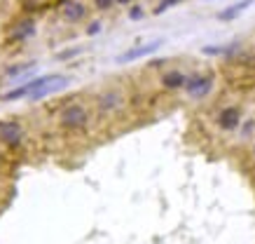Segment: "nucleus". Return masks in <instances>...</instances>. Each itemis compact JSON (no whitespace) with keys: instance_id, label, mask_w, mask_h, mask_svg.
<instances>
[{"instance_id":"f257e3e1","label":"nucleus","mask_w":255,"mask_h":244,"mask_svg":"<svg viewBox=\"0 0 255 244\" xmlns=\"http://www.w3.org/2000/svg\"><path fill=\"white\" fill-rule=\"evenodd\" d=\"M89 108L82 101H70L59 110V127L63 129H85L89 125Z\"/></svg>"},{"instance_id":"f03ea898","label":"nucleus","mask_w":255,"mask_h":244,"mask_svg":"<svg viewBox=\"0 0 255 244\" xmlns=\"http://www.w3.org/2000/svg\"><path fill=\"white\" fill-rule=\"evenodd\" d=\"M213 87H216V75L211 71H194L190 73V78H187V85H185V92L187 99H192V101H201V99H206V96L213 92Z\"/></svg>"},{"instance_id":"7ed1b4c3","label":"nucleus","mask_w":255,"mask_h":244,"mask_svg":"<svg viewBox=\"0 0 255 244\" xmlns=\"http://www.w3.org/2000/svg\"><path fill=\"white\" fill-rule=\"evenodd\" d=\"M124 103H127V96L120 87H106L96 94V110L101 115H117L124 108Z\"/></svg>"},{"instance_id":"20e7f679","label":"nucleus","mask_w":255,"mask_h":244,"mask_svg":"<svg viewBox=\"0 0 255 244\" xmlns=\"http://www.w3.org/2000/svg\"><path fill=\"white\" fill-rule=\"evenodd\" d=\"M213 122H216V127L220 132L234 134V132L241 127V122H244V110H241L239 103H227V106H223V108L216 113Z\"/></svg>"},{"instance_id":"39448f33","label":"nucleus","mask_w":255,"mask_h":244,"mask_svg":"<svg viewBox=\"0 0 255 244\" xmlns=\"http://www.w3.org/2000/svg\"><path fill=\"white\" fill-rule=\"evenodd\" d=\"M89 16V5L85 0H66L61 5V19L66 24H82Z\"/></svg>"},{"instance_id":"423d86ee","label":"nucleus","mask_w":255,"mask_h":244,"mask_svg":"<svg viewBox=\"0 0 255 244\" xmlns=\"http://www.w3.org/2000/svg\"><path fill=\"white\" fill-rule=\"evenodd\" d=\"M187 78H190V73H185L183 68H169L159 75V85L166 92H183L187 85Z\"/></svg>"},{"instance_id":"0eeeda50","label":"nucleus","mask_w":255,"mask_h":244,"mask_svg":"<svg viewBox=\"0 0 255 244\" xmlns=\"http://www.w3.org/2000/svg\"><path fill=\"white\" fill-rule=\"evenodd\" d=\"M162 45H164V40H152V42H145V45H138V47L127 49L124 54L117 56V63H131V61H138V59H145V56L155 54Z\"/></svg>"},{"instance_id":"6e6552de","label":"nucleus","mask_w":255,"mask_h":244,"mask_svg":"<svg viewBox=\"0 0 255 244\" xmlns=\"http://www.w3.org/2000/svg\"><path fill=\"white\" fill-rule=\"evenodd\" d=\"M23 127L16 120H2L0 122V143L2 146H19L23 141Z\"/></svg>"},{"instance_id":"1a4fd4ad","label":"nucleus","mask_w":255,"mask_h":244,"mask_svg":"<svg viewBox=\"0 0 255 244\" xmlns=\"http://www.w3.org/2000/svg\"><path fill=\"white\" fill-rule=\"evenodd\" d=\"M255 0H239V2H234V5H230V7H225L223 12H218V21H232V19H237V16L244 12L246 7H251Z\"/></svg>"},{"instance_id":"9d476101","label":"nucleus","mask_w":255,"mask_h":244,"mask_svg":"<svg viewBox=\"0 0 255 244\" xmlns=\"http://www.w3.org/2000/svg\"><path fill=\"white\" fill-rule=\"evenodd\" d=\"M68 82H70V78H68V75H63L61 80H56V82H52V85L35 89V92L28 96V101H40V99H45V96H49V94H54V92H59V89H63Z\"/></svg>"},{"instance_id":"9b49d317","label":"nucleus","mask_w":255,"mask_h":244,"mask_svg":"<svg viewBox=\"0 0 255 244\" xmlns=\"http://www.w3.org/2000/svg\"><path fill=\"white\" fill-rule=\"evenodd\" d=\"M239 134V141H253L255 139V118H244L241 127L237 129Z\"/></svg>"},{"instance_id":"f8f14e48","label":"nucleus","mask_w":255,"mask_h":244,"mask_svg":"<svg viewBox=\"0 0 255 244\" xmlns=\"http://www.w3.org/2000/svg\"><path fill=\"white\" fill-rule=\"evenodd\" d=\"M31 35H35V21H33V19H23L21 24L16 26L14 38L16 40H26V38H31Z\"/></svg>"},{"instance_id":"ddd939ff","label":"nucleus","mask_w":255,"mask_h":244,"mask_svg":"<svg viewBox=\"0 0 255 244\" xmlns=\"http://www.w3.org/2000/svg\"><path fill=\"white\" fill-rule=\"evenodd\" d=\"M33 68H35V63H33V61H28V63H14V66L5 68V78H19V75L31 73Z\"/></svg>"},{"instance_id":"4468645a","label":"nucleus","mask_w":255,"mask_h":244,"mask_svg":"<svg viewBox=\"0 0 255 244\" xmlns=\"http://www.w3.org/2000/svg\"><path fill=\"white\" fill-rule=\"evenodd\" d=\"M180 2H185V0H157V5L152 7V14H164L166 9L176 7V5H180Z\"/></svg>"},{"instance_id":"2eb2a0df","label":"nucleus","mask_w":255,"mask_h":244,"mask_svg":"<svg viewBox=\"0 0 255 244\" xmlns=\"http://www.w3.org/2000/svg\"><path fill=\"white\" fill-rule=\"evenodd\" d=\"M92 7L96 12H110L113 7H117L115 0H92Z\"/></svg>"},{"instance_id":"dca6fc26","label":"nucleus","mask_w":255,"mask_h":244,"mask_svg":"<svg viewBox=\"0 0 255 244\" xmlns=\"http://www.w3.org/2000/svg\"><path fill=\"white\" fill-rule=\"evenodd\" d=\"M127 14H129V19H131V21H140V19L145 16V7H143V5H136V2H133L131 7H129V12H127Z\"/></svg>"},{"instance_id":"f3484780","label":"nucleus","mask_w":255,"mask_h":244,"mask_svg":"<svg viewBox=\"0 0 255 244\" xmlns=\"http://www.w3.org/2000/svg\"><path fill=\"white\" fill-rule=\"evenodd\" d=\"M101 31H103V21H101V19H94V21H89V24H87V28H85V33L89 35V38L99 35Z\"/></svg>"},{"instance_id":"a211bd4d","label":"nucleus","mask_w":255,"mask_h":244,"mask_svg":"<svg viewBox=\"0 0 255 244\" xmlns=\"http://www.w3.org/2000/svg\"><path fill=\"white\" fill-rule=\"evenodd\" d=\"M80 52H82V49L80 47H75V49H68V52H61V54H59V59H70V56H75V54H80Z\"/></svg>"},{"instance_id":"6ab92c4d","label":"nucleus","mask_w":255,"mask_h":244,"mask_svg":"<svg viewBox=\"0 0 255 244\" xmlns=\"http://www.w3.org/2000/svg\"><path fill=\"white\" fill-rule=\"evenodd\" d=\"M133 2H136V0H115L117 7H131Z\"/></svg>"},{"instance_id":"aec40b11","label":"nucleus","mask_w":255,"mask_h":244,"mask_svg":"<svg viewBox=\"0 0 255 244\" xmlns=\"http://www.w3.org/2000/svg\"><path fill=\"white\" fill-rule=\"evenodd\" d=\"M251 158H253V162H255V139H253V143H251Z\"/></svg>"}]
</instances>
